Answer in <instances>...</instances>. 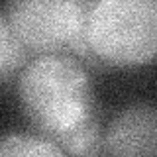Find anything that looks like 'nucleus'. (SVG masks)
Instances as JSON below:
<instances>
[{
	"label": "nucleus",
	"instance_id": "nucleus-1",
	"mask_svg": "<svg viewBox=\"0 0 157 157\" xmlns=\"http://www.w3.org/2000/svg\"><path fill=\"white\" fill-rule=\"evenodd\" d=\"M18 96L26 118L47 140L96 108L86 69L65 53H45L26 63L18 78Z\"/></svg>",
	"mask_w": 157,
	"mask_h": 157
},
{
	"label": "nucleus",
	"instance_id": "nucleus-2",
	"mask_svg": "<svg viewBox=\"0 0 157 157\" xmlns=\"http://www.w3.org/2000/svg\"><path fill=\"white\" fill-rule=\"evenodd\" d=\"M155 0H98L90 2L75 53L92 65L137 67L155 57Z\"/></svg>",
	"mask_w": 157,
	"mask_h": 157
},
{
	"label": "nucleus",
	"instance_id": "nucleus-3",
	"mask_svg": "<svg viewBox=\"0 0 157 157\" xmlns=\"http://www.w3.org/2000/svg\"><path fill=\"white\" fill-rule=\"evenodd\" d=\"M90 2L82 0H16L6 6V18L26 49L59 53L82 43V28Z\"/></svg>",
	"mask_w": 157,
	"mask_h": 157
},
{
	"label": "nucleus",
	"instance_id": "nucleus-4",
	"mask_svg": "<svg viewBox=\"0 0 157 157\" xmlns=\"http://www.w3.org/2000/svg\"><path fill=\"white\" fill-rule=\"evenodd\" d=\"M102 145L112 157H155V106L151 102H134L122 108L102 134Z\"/></svg>",
	"mask_w": 157,
	"mask_h": 157
},
{
	"label": "nucleus",
	"instance_id": "nucleus-5",
	"mask_svg": "<svg viewBox=\"0 0 157 157\" xmlns=\"http://www.w3.org/2000/svg\"><path fill=\"white\" fill-rule=\"evenodd\" d=\"M49 141H53L65 155L94 157L102 147V126H100L98 110L94 108L78 124L49 137Z\"/></svg>",
	"mask_w": 157,
	"mask_h": 157
},
{
	"label": "nucleus",
	"instance_id": "nucleus-6",
	"mask_svg": "<svg viewBox=\"0 0 157 157\" xmlns=\"http://www.w3.org/2000/svg\"><path fill=\"white\" fill-rule=\"evenodd\" d=\"M0 157H67L43 136L12 132L0 137Z\"/></svg>",
	"mask_w": 157,
	"mask_h": 157
},
{
	"label": "nucleus",
	"instance_id": "nucleus-7",
	"mask_svg": "<svg viewBox=\"0 0 157 157\" xmlns=\"http://www.w3.org/2000/svg\"><path fill=\"white\" fill-rule=\"evenodd\" d=\"M28 49L20 41L16 32L10 26L8 18L0 14V81L12 77L26 65Z\"/></svg>",
	"mask_w": 157,
	"mask_h": 157
}]
</instances>
